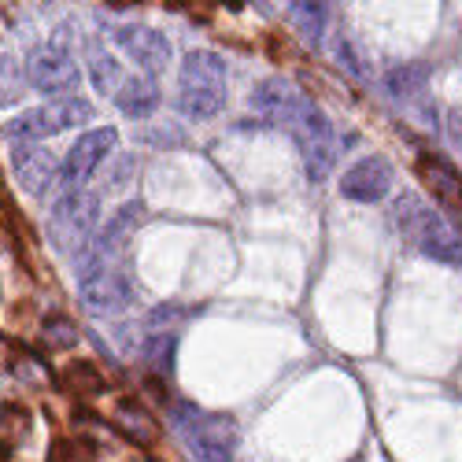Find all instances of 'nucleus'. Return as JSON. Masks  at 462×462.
<instances>
[{
  "label": "nucleus",
  "instance_id": "b1692460",
  "mask_svg": "<svg viewBox=\"0 0 462 462\" xmlns=\"http://www.w3.org/2000/svg\"><path fill=\"white\" fill-rule=\"evenodd\" d=\"M49 462H93L82 448H74V444H67V440H60L56 448H52V455H49Z\"/></svg>",
  "mask_w": 462,
  "mask_h": 462
},
{
  "label": "nucleus",
  "instance_id": "6e6552de",
  "mask_svg": "<svg viewBox=\"0 0 462 462\" xmlns=\"http://www.w3.org/2000/svg\"><path fill=\"white\" fill-rule=\"evenodd\" d=\"M115 144H119V134H115L111 126L79 134V141H74L70 152L63 156V178H60V181L70 185V192H79V189L100 171V163L115 152Z\"/></svg>",
  "mask_w": 462,
  "mask_h": 462
},
{
  "label": "nucleus",
  "instance_id": "f03ea898",
  "mask_svg": "<svg viewBox=\"0 0 462 462\" xmlns=\"http://www.w3.org/2000/svg\"><path fill=\"white\" fill-rule=\"evenodd\" d=\"M226 63L222 56L197 49L181 60L178 70V107L189 119H215L226 107Z\"/></svg>",
  "mask_w": 462,
  "mask_h": 462
},
{
  "label": "nucleus",
  "instance_id": "dca6fc26",
  "mask_svg": "<svg viewBox=\"0 0 462 462\" xmlns=\"http://www.w3.org/2000/svg\"><path fill=\"white\" fill-rule=\"evenodd\" d=\"M418 171H421V178L433 185V192H437V197L448 208H462V181H458V174L451 167H444V163H437V160L426 156V160L418 163Z\"/></svg>",
  "mask_w": 462,
  "mask_h": 462
},
{
  "label": "nucleus",
  "instance_id": "1a4fd4ad",
  "mask_svg": "<svg viewBox=\"0 0 462 462\" xmlns=\"http://www.w3.org/2000/svg\"><path fill=\"white\" fill-rule=\"evenodd\" d=\"M79 296L93 315H119L134 303V285L119 271H93L79 278Z\"/></svg>",
  "mask_w": 462,
  "mask_h": 462
},
{
  "label": "nucleus",
  "instance_id": "f8f14e48",
  "mask_svg": "<svg viewBox=\"0 0 462 462\" xmlns=\"http://www.w3.org/2000/svg\"><path fill=\"white\" fill-rule=\"evenodd\" d=\"M303 104H307V97L289 79H266L252 93V107L263 115V123L285 126V130L296 123V115L303 111Z\"/></svg>",
  "mask_w": 462,
  "mask_h": 462
},
{
  "label": "nucleus",
  "instance_id": "5701e85b",
  "mask_svg": "<svg viewBox=\"0 0 462 462\" xmlns=\"http://www.w3.org/2000/svg\"><path fill=\"white\" fill-rule=\"evenodd\" d=\"M19 97H23L19 67H15L8 56H0V107H5V104H15Z\"/></svg>",
  "mask_w": 462,
  "mask_h": 462
},
{
  "label": "nucleus",
  "instance_id": "4468645a",
  "mask_svg": "<svg viewBox=\"0 0 462 462\" xmlns=\"http://www.w3.org/2000/svg\"><path fill=\"white\" fill-rule=\"evenodd\" d=\"M115 107L130 119H148L152 111L160 107V86L152 74H134V79L123 82V89L115 93Z\"/></svg>",
  "mask_w": 462,
  "mask_h": 462
},
{
  "label": "nucleus",
  "instance_id": "20e7f679",
  "mask_svg": "<svg viewBox=\"0 0 462 462\" xmlns=\"http://www.w3.org/2000/svg\"><path fill=\"white\" fill-rule=\"evenodd\" d=\"M89 119H93V104L82 100V97H67V100H52L45 107L15 115V119L5 126V137L19 141V144H30V141H42V137L67 134L74 126H86Z\"/></svg>",
  "mask_w": 462,
  "mask_h": 462
},
{
  "label": "nucleus",
  "instance_id": "f3484780",
  "mask_svg": "<svg viewBox=\"0 0 462 462\" xmlns=\"http://www.w3.org/2000/svg\"><path fill=\"white\" fill-rule=\"evenodd\" d=\"M174 356H178V333H148L141 340V359L156 374H174Z\"/></svg>",
  "mask_w": 462,
  "mask_h": 462
},
{
  "label": "nucleus",
  "instance_id": "423d86ee",
  "mask_svg": "<svg viewBox=\"0 0 462 462\" xmlns=\"http://www.w3.org/2000/svg\"><path fill=\"white\" fill-rule=\"evenodd\" d=\"M97 218H100V200L93 192L79 189V192H67L63 200L52 204V215H49V237L56 241V248H86L89 245V234L97 229Z\"/></svg>",
  "mask_w": 462,
  "mask_h": 462
},
{
  "label": "nucleus",
  "instance_id": "2eb2a0df",
  "mask_svg": "<svg viewBox=\"0 0 462 462\" xmlns=\"http://www.w3.org/2000/svg\"><path fill=\"white\" fill-rule=\"evenodd\" d=\"M115 421H119V430L137 444H156L160 440V426L152 421V414L137 400H123L119 407H115Z\"/></svg>",
  "mask_w": 462,
  "mask_h": 462
},
{
  "label": "nucleus",
  "instance_id": "393cba45",
  "mask_svg": "<svg viewBox=\"0 0 462 462\" xmlns=\"http://www.w3.org/2000/svg\"><path fill=\"white\" fill-rule=\"evenodd\" d=\"M337 56H340V63H348L352 74H363V67H359V60H356V52H352L348 42H340V45H337Z\"/></svg>",
  "mask_w": 462,
  "mask_h": 462
},
{
  "label": "nucleus",
  "instance_id": "aec40b11",
  "mask_svg": "<svg viewBox=\"0 0 462 462\" xmlns=\"http://www.w3.org/2000/svg\"><path fill=\"white\" fill-rule=\"evenodd\" d=\"M93 82H97V89L100 93H107V97H115V93H119L123 89V67H119V60H115V56H93Z\"/></svg>",
  "mask_w": 462,
  "mask_h": 462
},
{
  "label": "nucleus",
  "instance_id": "7ed1b4c3",
  "mask_svg": "<svg viewBox=\"0 0 462 462\" xmlns=\"http://www.w3.org/2000/svg\"><path fill=\"white\" fill-rule=\"evenodd\" d=\"M174 426L185 437L189 451L200 462H229L237 451L241 430L229 414H211L200 407H178L174 411Z\"/></svg>",
  "mask_w": 462,
  "mask_h": 462
},
{
  "label": "nucleus",
  "instance_id": "ddd939ff",
  "mask_svg": "<svg viewBox=\"0 0 462 462\" xmlns=\"http://www.w3.org/2000/svg\"><path fill=\"white\" fill-rule=\"evenodd\" d=\"M12 171L30 197H45V192L56 185V178H63V167H56L52 152L37 148V144H15L12 148Z\"/></svg>",
  "mask_w": 462,
  "mask_h": 462
},
{
  "label": "nucleus",
  "instance_id": "39448f33",
  "mask_svg": "<svg viewBox=\"0 0 462 462\" xmlns=\"http://www.w3.org/2000/svg\"><path fill=\"white\" fill-rule=\"evenodd\" d=\"M289 134L300 148V156H303L307 178L326 181L329 171H333V160H337V134H333V123L326 119V111L307 100L303 111L296 115V123L289 126Z\"/></svg>",
  "mask_w": 462,
  "mask_h": 462
},
{
  "label": "nucleus",
  "instance_id": "412c9836",
  "mask_svg": "<svg viewBox=\"0 0 462 462\" xmlns=\"http://www.w3.org/2000/svg\"><path fill=\"white\" fill-rule=\"evenodd\" d=\"M192 311H189V307H178V303H160V307H152V311H148V326L152 329H156V333H174V326L178 322H185Z\"/></svg>",
  "mask_w": 462,
  "mask_h": 462
},
{
  "label": "nucleus",
  "instance_id": "4be33fe9",
  "mask_svg": "<svg viewBox=\"0 0 462 462\" xmlns=\"http://www.w3.org/2000/svg\"><path fill=\"white\" fill-rule=\"evenodd\" d=\"M42 337H45L49 348H74V344H79V326L70 319H49L42 326Z\"/></svg>",
  "mask_w": 462,
  "mask_h": 462
},
{
  "label": "nucleus",
  "instance_id": "a211bd4d",
  "mask_svg": "<svg viewBox=\"0 0 462 462\" xmlns=\"http://www.w3.org/2000/svg\"><path fill=\"white\" fill-rule=\"evenodd\" d=\"M430 82V67L426 63H403V67H393L389 79H384V89H389L396 100H411L426 89Z\"/></svg>",
  "mask_w": 462,
  "mask_h": 462
},
{
  "label": "nucleus",
  "instance_id": "0eeeda50",
  "mask_svg": "<svg viewBox=\"0 0 462 462\" xmlns=\"http://www.w3.org/2000/svg\"><path fill=\"white\" fill-rule=\"evenodd\" d=\"M26 82L45 97H63V93L79 89L82 67L63 45H42V49H33L30 60H26Z\"/></svg>",
  "mask_w": 462,
  "mask_h": 462
},
{
  "label": "nucleus",
  "instance_id": "9b49d317",
  "mask_svg": "<svg viewBox=\"0 0 462 462\" xmlns=\"http://www.w3.org/2000/svg\"><path fill=\"white\" fill-rule=\"evenodd\" d=\"M115 45H119L137 67H144L148 74H160L171 67V42L160 33V30H152V26H119L115 30Z\"/></svg>",
  "mask_w": 462,
  "mask_h": 462
},
{
  "label": "nucleus",
  "instance_id": "6ab92c4d",
  "mask_svg": "<svg viewBox=\"0 0 462 462\" xmlns=\"http://www.w3.org/2000/svg\"><path fill=\"white\" fill-rule=\"evenodd\" d=\"M292 23L300 26L303 42L307 45H319L322 42V30H326V5H289Z\"/></svg>",
  "mask_w": 462,
  "mask_h": 462
},
{
  "label": "nucleus",
  "instance_id": "f257e3e1",
  "mask_svg": "<svg viewBox=\"0 0 462 462\" xmlns=\"http://www.w3.org/2000/svg\"><path fill=\"white\" fill-rule=\"evenodd\" d=\"M393 222L400 229L403 245H411L414 252H421L426 259L462 263V237H458V229L437 208H430L421 197H414V192H403V197L393 204Z\"/></svg>",
  "mask_w": 462,
  "mask_h": 462
},
{
  "label": "nucleus",
  "instance_id": "9d476101",
  "mask_svg": "<svg viewBox=\"0 0 462 462\" xmlns=\"http://www.w3.org/2000/svg\"><path fill=\"white\" fill-rule=\"evenodd\" d=\"M389 189H393V163L384 156H366L352 163L340 178V192L356 204H377L389 197Z\"/></svg>",
  "mask_w": 462,
  "mask_h": 462
}]
</instances>
